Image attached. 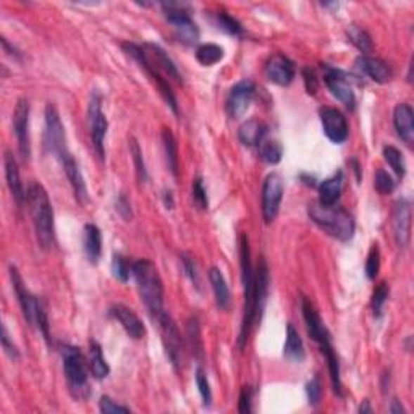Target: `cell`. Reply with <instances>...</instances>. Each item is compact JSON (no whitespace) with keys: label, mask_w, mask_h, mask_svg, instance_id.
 Segmentation results:
<instances>
[{"label":"cell","mask_w":414,"mask_h":414,"mask_svg":"<svg viewBox=\"0 0 414 414\" xmlns=\"http://www.w3.org/2000/svg\"><path fill=\"white\" fill-rule=\"evenodd\" d=\"M115 209H117V212L120 214V216L123 219H127V220L131 219V216H133V214H131V204H130V201H128V199L125 196H123V195L117 199Z\"/></svg>","instance_id":"11a10c76"},{"label":"cell","mask_w":414,"mask_h":414,"mask_svg":"<svg viewBox=\"0 0 414 414\" xmlns=\"http://www.w3.org/2000/svg\"><path fill=\"white\" fill-rule=\"evenodd\" d=\"M10 280H12L15 295H17L21 313H23L25 321L33 327L36 324V311L37 306H39V299H37L33 293L26 288V285L23 282V277L20 276L18 269L15 266H10Z\"/></svg>","instance_id":"e0dca14e"},{"label":"cell","mask_w":414,"mask_h":414,"mask_svg":"<svg viewBox=\"0 0 414 414\" xmlns=\"http://www.w3.org/2000/svg\"><path fill=\"white\" fill-rule=\"evenodd\" d=\"M283 148L276 139H267L259 144V157L269 165H277L282 160Z\"/></svg>","instance_id":"d590c367"},{"label":"cell","mask_w":414,"mask_h":414,"mask_svg":"<svg viewBox=\"0 0 414 414\" xmlns=\"http://www.w3.org/2000/svg\"><path fill=\"white\" fill-rule=\"evenodd\" d=\"M217 23H219V28L224 30L225 33H228V34L238 36V34H241V31H243V28H241V25L238 23V21H236L233 17H230V15H227V13H219Z\"/></svg>","instance_id":"bcb514c9"},{"label":"cell","mask_w":414,"mask_h":414,"mask_svg":"<svg viewBox=\"0 0 414 414\" xmlns=\"http://www.w3.org/2000/svg\"><path fill=\"white\" fill-rule=\"evenodd\" d=\"M322 68H324V72H325L324 82H325L327 88H329L333 98H337L343 105L348 107V109H354L356 98H354L353 88H351V84H349L348 79L345 78V75H343L340 70L332 68L329 65H325V63L322 65Z\"/></svg>","instance_id":"ac0fdd59"},{"label":"cell","mask_w":414,"mask_h":414,"mask_svg":"<svg viewBox=\"0 0 414 414\" xmlns=\"http://www.w3.org/2000/svg\"><path fill=\"white\" fill-rule=\"evenodd\" d=\"M306 394H308V400H309V405L317 406L321 403V398H322V382L319 375H314L313 380L308 382V385H306Z\"/></svg>","instance_id":"7dc6e473"},{"label":"cell","mask_w":414,"mask_h":414,"mask_svg":"<svg viewBox=\"0 0 414 414\" xmlns=\"http://www.w3.org/2000/svg\"><path fill=\"white\" fill-rule=\"evenodd\" d=\"M99 410L104 414H114V413H131L128 406H123L120 403H115L110 396H102L99 401Z\"/></svg>","instance_id":"681fc988"},{"label":"cell","mask_w":414,"mask_h":414,"mask_svg":"<svg viewBox=\"0 0 414 414\" xmlns=\"http://www.w3.org/2000/svg\"><path fill=\"white\" fill-rule=\"evenodd\" d=\"M13 133L17 136L18 150L23 160L31 159V138H30V102L21 98L13 112Z\"/></svg>","instance_id":"7c38bea8"},{"label":"cell","mask_w":414,"mask_h":414,"mask_svg":"<svg viewBox=\"0 0 414 414\" xmlns=\"http://www.w3.org/2000/svg\"><path fill=\"white\" fill-rule=\"evenodd\" d=\"M155 321H157L160 333H162V343L167 358L170 359L175 369H180L183 364V338L179 327H176L175 321L165 311Z\"/></svg>","instance_id":"9c48e42d"},{"label":"cell","mask_w":414,"mask_h":414,"mask_svg":"<svg viewBox=\"0 0 414 414\" xmlns=\"http://www.w3.org/2000/svg\"><path fill=\"white\" fill-rule=\"evenodd\" d=\"M139 49H141V56L144 60H146L155 72H159L167 78H174L175 82H181V75L179 72V68H176L174 60L167 56V52L162 47L153 44V42H144L143 46H139Z\"/></svg>","instance_id":"9a60e30c"},{"label":"cell","mask_w":414,"mask_h":414,"mask_svg":"<svg viewBox=\"0 0 414 414\" xmlns=\"http://www.w3.org/2000/svg\"><path fill=\"white\" fill-rule=\"evenodd\" d=\"M283 354L288 361L301 364L304 361L306 358V351H304V343L301 340L298 330L295 329L293 324L287 325V340H285V347H283Z\"/></svg>","instance_id":"f546056e"},{"label":"cell","mask_w":414,"mask_h":414,"mask_svg":"<svg viewBox=\"0 0 414 414\" xmlns=\"http://www.w3.org/2000/svg\"><path fill=\"white\" fill-rule=\"evenodd\" d=\"M58 160H60L63 172H65L70 185H72L75 199H77L79 204H83V206L84 204H88L89 195H88V188H86L84 176L82 174V170H79V165L77 160H75L72 153L68 150V153L65 155H62Z\"/></svg>","instance_id":"44dd1931"},{"label":"cell","mask_w":414,"mask_h":414,"mask_svg":"<svg viewBox=\"0 0 414 414\" xmlns=\"http://www.w3.org/2000/svg\"><path fill=\"white\" fill-rule=\"evenodd\" d=\"M394 235L400 248H406L411 240V204L408 199H398L394 209Z\"/></svg>","instance_id":"d6986e66"},{"label":"cell","mask_w":414,"mask_h":414,"mask_svg":"<svg viewBox=\"0 0 414 414\" xmlns=\"http://www.w3.org/2000/svg\"><path fill=\"white\" fill-rule=\"evenodd\" d=\"M380 271V250L377 245H373L370 248L368 259H366V276H368L369 280H375V277L379 276Z\"/></svg>","instance_id":"ee69618b"},{"label":"cell","mask_w":414,"mask_h":414,"mask_svg":"<svg viewBox=\"0 0 414 414\" xmlns=\"http://www.w3.org/2000/svg\"><path fill=\"white\" fill-rule=\"evenodd\" d=\"M303 79H304V86H306V91H308V94L314 96L317 93V89H319V79H317L314 70L303 68Z\"/></svg>","instance_id":"816d5d0a"},{"label":"cell","mask_w":414,"mask_h":414,"mask_svg":"<svg viewBox=\"0 0 414 414\" xmlns=\"http://www.w3.org/2000/svg\"><path fill=\"white\" fill-rule=\"evenodd\" d=\"M112 272H114L117 280L127 283L130 280V276H133V264H130V261L122 254H115L112 259Z\"/></svg>","instance_id":"ab89813d"},{"label":"cell","mask_w":414,"mask_h":414,"mask_svg":"<svg viewBox=\"0 0 414 414\" xmlns=\"http://www.w3.org/2000/svg\"><path fill=\"white\" fill-rule=\"evenodd\" d=\"M240 266H241V282H243V321L238 337V348L243 349L248 343L252 327L256 324V309H254V287H256V269L251 264V250L248 235L240 236Z\"/></svg>","instance_id":"7a4b0ae2"},{"label":"cell","mask_w":414,"mask_h":414,"mask_svg":"<svg viewBox=\"0 0 414 414\" xmlns=\"http://www.w3.org/2000/svg\"><path fill=\"white\" fill-rule=\"evenodd\" d=\"M133 277L144 306L153 319H157L164 313V283L157 267L149 259H139L133 262Z\"/></svg>","instance_id":"277c9868"},{"label":"cell","mask_w":414,"mask_h":414,"mask_svg":"<svg viewBox=\"0 0 414 414\" xmlns=\"http://www.w3.org/2000/svg\"><path fill=\"white\" fill-rule=\"evenodd\" d=\"M308 216L317 227L338 241H349L354 236L356 225H354L353 216L337 204L311 202Z\"/></svg>","instance_id":"3957f363"},{"label":"cell","mask_w":414,"mask_h":414,"mask_svg":"<svg viewBox=\"0 0 414 414\" xmlns=\"http://www.w3.org/2000/svg\"><path fill=\"white\" fill-rule=\"evenodd\" d=\"M4 167H5V180H7L8 190L12 193V198L17 202V206H23L26 201V193L23 188V183H21V176H20V169L17 164V159L15 155L7 150L4 155Z\"/></svg>","instance_id":"7402d4cb"},{"label":"cell","mask_w":414,"mask_h":414,"mask_svg":"<svg viewBox=\"0 0 414 414\" xmlns=\"http://www.w3.org/2000/svg\"><path fill=\"white\" fill-rule=\"evenodd\" d=\"M195 377H196V385H198L199 395H201V398H202L204 406H211L212 405V390H211V384H209V380H207L206 370H204L202 368H198Z\"/></svg>","instance_id":"7bdbcfd3"},{"label":"cell","mask_w":414,"mask_h":414,"mask_svg":"<svg viewBox=\"0 0 414 414\" xmlns=\"http://www.w3.org/2000/svg\"><path fill=\"white\" fill-rule=\"evenodd\" d=\"M186 335H188V345L191 348V353L195 354L199 361L204 358V349H202V338H201V329H199V321L198 317H191L188 321L186 325Z\"/></svg>","instance_id":"e575fe53"},{"label":"cell","mask_w":414,"mask_h":414,"mask_svg":"<svg viewBox=\"0 0 414 414\" xmlns=\"http://www.w3.org/2000/svg\"><path fill=\"white\" fill-rule=\"evenodd\" d=\"M256 88L251 82H240L236 83L232 89L228 91L227 101H225V110L230 118L238 120V118L246 114L250 109L252 99H254Z\"/></svg>","instance_id":"5bb4252c"},{"label":"cell","mask_w":414,"mask_h":414,"mask_svg":"<svg viewBox=\"0 0 414 414\" xmlns=\"http://www.w3.org/2000/svg\"><path fill=\"white\" fill-rule=\"evenodd\" d=\"M267 133V127L261 120H256V118H251V120L245 122L243 125L240 127L238 130V139L241 144L248 148L259 146V144L264 141V136Z\"/></svg>","instance_id":"83f0119b"},{"label":"cell","mask_w":414,"mask_h":414,"mask_svg":"<svg viewBox=\"0 0 414 414\" xmlns=\"http://www.w3.org/2000/svg\"><path fill=\"white\" fill-rule=\"evenodd\" d=\"M348 39L353 42L361 52H370L373 51V39H370L369 33L363 28H359L356 25H351L347 30Z\"/></svg>","instance_id":"74e56055"},{"label":"cell","mask_w":414,"mask_h":414,"mask_svg":"<svg viewBox=\"0 0 414 414\" xmlns=\"http://www.w3.org/2000/svg\"><path fill=\"white\" fill-rule=\"evenodd\" d=\"M123 49L127 51L128 56H131L134 60H136L139 63V67L146 70V73L150 77V79L155 83V86H157L159 93L162 94V98L165 99L167 105H170V109L175 112H179V104H176V98L174 94V91H172L169 82H167V78H164V75H160L159 72H155V70L149 65V63L144 60L143 56H141V49H139L138 44H130V42H125L123 44Z\"/></svg>","instance_id":"4fadbf2b"},{"label":"cell","mask_w":414,"mask_h":414,"mask_svg":"<svg viewBox=\"0 0 414 414\" xmlns=\"http://www.w3.org/2000/svg\"><path fill=\"white\" fill-rule=\"evenodd\" d=\"M130 153L134 162V169H136V176L139 183H146L148 181V169L146 164H144V157H143V150L139 148V143L134 139L133 136L130 138Z\"/></svg>","instance_id":"f35d334b"},{"label":"cell","mask_w":414,"mask_h":414,"mask_svg":"<svg viewBox=\"0 0 414 414\" xmlns=\"http://www.w3.org/2000/svg\"><path fill=\"white\" fill-rule=\"evenodd\" d=\"M283 199V181L278 174L266 176L262 185V217L266 224H272L277 219Z\"/></svg>","instance_id":"30bf717a"},{"label":"cell","mask_w":414,"mask_h":414,"mask_svg":"<svg viewBox=\"0 0 414 414\" xmlns=\"http://www.w3.org/2000/svg\"><path fill=\"white\" fill-rule=\"evenodd\" d=\"M389 293H390V288L387 282H382L375 287L373 293V299H370V308H373V313L375 317L382 316V309H384L387 299H389Z\"/></svg>","instance_id":"60d3db41"},{"label":"cell","mask_w":414,"mask_h":414,"mask_svg":"<svg viewBox=\"0 0 414 414\" xmlns=\"http://www.w3.org/2000/svg\"><path fill=\"white\" fill-rule=\"evenodd\" d=\"M321 123L322 128H324L325 136L330 139L332 143L342 144L348 139L349 128L347 117L342 114L338 109H333V107H322L319 110Z\"/></svg>","instance_id":"2e32d148"},{"label":"cell","mask_w":414,"mask_h":414,"mask_svg":"<svg viewBox=\"0 0 414 414\" xmlns=\"http://www.w3.org/2000/svg\"><path fill=\"white\" fill-rule=\"evenodd\" d=\"M374 185H375V190H377L380 195H390V193L395 190L394 179H392L389 172H385L384 169L377 170V174H375V179H374Z\"/></svg>","instance_id":"f6af8a7d"},{"label":"cell","mask_w":414,"mask_h":414,"mask_svg":"<svg viewBox=\"0 0 414 414\" xmlns=\"http://www.w3.org/2000/svg\"><path fill=\"white\" fill-rule=\"evenodd\" d=\"M301 311H303V317H304V324L306 329H308L309 337L319 345L321 351L322 349L333 347L332 345V335L327 325L322 321V317L317 313V309L314 308V304L311 301L303 297L301 299Z\"/></svg>","instance_id":"8fae6325"},{"label":"cell","mask_w":414,"mask_h":414,"mask_svg":"<svg viewBox=\"0 0 414 414\" xmlns=\"http://www.w3.org/2000/svg\"><path fill=\"white\" fill-rule=\"evenodd\" d=\"M343 188V172L338 170L329 179L319 185V202L322 204H337L342 195Z\"/></svg>","instance_id":"4dcf8cb0"},{"label":"cell","mask_w":414,"mask_h":414,"mask_svg":"<svg viewBox=\"0 0 414 414\" xmlns=\"http://www.w3.org/2000/svg\"><path fill=\"white\" fill-rule=\"evenodd\" d=\"M384 159L387 164L392 167V170L395 172L398 179H405L406 175V164L405 159H403V154L398 150L395 146H385L384 148Z\"/></svg>","instance_id":"8d00e7d4"},{"label":"cell","mask_w":414,"mask_h":414,"mask_svg":"<svg viewBox=\"0 0 414 414\" xmlns=\"http://www.w3.org/2000/svg\"><path fill=\"white\" fill-rule=\"evenodd\" d=\"M269 285H271V276H269V266L264 257H261L259 264L256 267V287H254V309L256 321H261V316L264 313L267 297H269Z\"/></svg>","instance_id":"484cf974"},{"label":"cell","mask_w":414,"mask_h":414,"mask_svg":"<svg viewBox=\"0 0 414 414\" xmlns=\"http://www.w3.org/2000/svg\"><path fill=\"white\" fill-rule=\"evenodd\" d=\"M191 196H193V202H195V206L199 209V211H206V209H209L207 191L206 188H204L202 179H199V176H196V179L193 180Z\"/></svg>","instance_id":"b9f144b4"},{"label":"cell","mask_w":414,"mask_h":414,"mask_svg":"<svg viewBox=\"0 0 414 414\" xmlns=\"http://www.w3.org/2000/svg\"><path fill=\"white\" fill-rule=\"evenodd\" d=\"M37 329L41 330L42 335H44L46 342L51 340V333H49V319H47V313L44 309V306L39 301V306H37V311H36V324Z\"/></svg>","instance_id":"f907efd6"},{"label":"cell","mask_w":414,"mask_h":414,"mask_svg":"<svg viewBox=\"0 0 414 414\" xmlns=\"http://www.w3.org/2000/svg\"><path fill=\"white\" fill-rule=\"evenodd\" d=\"M2 47H4V51L7 52V56H10L12 58H17V60H21V53L15 49V47L10 46L8 41L5 39V37H2Z\"/></svg>","instance_id":"9f6ffc18"},{"label":"cell","mask_w":414,"mask_h":414,"mask_svg":"<svg viewBox=\"0 0 414 414\" xmlns=\"http://www.w3.org/2000/svg\"><path fill=\"white\" fill-rule=\"evenodd\" d=\"M84 254L91 264H98L102 254V236L101 230L94 224H86L83 230Z\"/></svg>","instance_id":"4316f807"},{"label":"cell","mask_w":414,"mask_h":414,"mask_svg":"<svg viewBox=\"0 0 414 414\" xmlns=\"http://www.w3.org/2000/svg\"><path fill=\"white\" fill-rule=\"evenodd\" d=\"M394 125L398 136L406 143L408 146H413L414 143V112L410 104L401 102L394 110Z\"/></svg>","instance_id":"d4e9b609"},{"label":"cell","mask_w":414,"mask_h":414,"mask_svg":"<svg viewBox=\"0 0 414 414\" xmlns=\"http://www.w3.org/2000/svg\"><path fill=\"white\" fill-rule=\"evenodd\" d=\"M209 280H211L212 290H214V297H216V303L219 306V309L227 311L232 304V295H230L227 280H225L222 271L219 267H211L209 271Z\"/></svg>","instance_id":"f1b7e54d"},{"label":"cell","mask_w":414,"mask_h":414,"mask_svg":"<svg viewBox=\"0 0 414 414\" xmlns=\"http://www.w3.org/2000/svg\"><path fill=\"white\" fill-rule=\"evenodd\" d=\"M165 18L175 30L176 37L185 44L191 46L199 41V30L195 21L191 20L190 12H188L186 5L175 4V2H165L162 4Z\"/></svg>","instance_id":"8992f818"},{"label":"cell","mask_w":414,"mask_h":414,"mask_svg":"<svg viewBox=\"0 0 414 414\" xmlns=\"http://www.w3.org/2000/svg\"><path fill=\"white\" fill-rule=\"evenodd\" d=\"M88 120H89V133H91V139H93L94 153L99 157V160L104 162L105 160L104 141L107 136V128H109V123H107L105 114L104 110H102V98L98 91H94L93 96H91L89 107H88Z\"/></svg>","instance_id":"52a82bcc"},{"label":"cell","mask_w":414,"mask_h":414,"mask_svg":"<svg viewBox=\"0 0 414 414\" xmlns=\"http://www.w3.org/2000/svg\"><path fill=\"white\" fill-rule=\"evenodd\" d=\"M356 67L359 68V72L366 75V77H369L373 82L380 83V84L389 83L392 77H394L389 63L380 60V58L377 57H369V56L358 57Z\"/></svg>","instance_id":"cb8c5ba5"},{"label":"cell","mask_w":414,"mask_h":414,"mask_svg":"<svg viewBox=\"0 0 414 414\" xmlns=\"http://www.w3.org/2000/svg\"><path fill=\"white\" fill-rule=\"evenodd\" d=\"M225 56L224 49L217 44H212V42H209V44H202L198 47L196 51V58L198 62L201 63L204 67H212L222 60Z\"/></svg>","instance_id":"836d02e7"},{"label":"cell","mask_w":414,"mask_h":414,"mask_svg":"<svg viewBox=\"0 0 414 414\" xmlns=\"http://www.w3.org/2000/svg\"><path fill=\"white\" fill-rule=\"evenodd\" d=\"M238 411L240 413H251L252 411V389L251 387H243L238 400Z\"/></svg>","instance_id":"f5cc1de1"},{"label":"cell","mask_w":414,"mask_h":414,"mask_svg":"<svg viewBox=\"0 0 414 414\" xmlns=\"http://www.w3.org/2000/svg\"><path fill=\"white\" fill-rule=\"evenodd\" d=\"M46 133H44V144L51 154L60 159L62 155L68 153L67 148V134L65 128L62 125L60 114H58L57 107L49 102L46 105Z\"/></svg>","instance_id":"ba28073f"},{"label":"cell","mask_w":414,"mask_h":414,"mask_svg":"<svg viewBox=\"0 0 414 414\" xmlns=\"http://www.w3.org/2000/svg\"><path fill=\"white\" fill-rule=\"evenodd\" d=\"M181 266H183V271H185V276L195 283L196 288H199V272H198V266L195 259L188 254H181Z\"/></svg>","instance_id":"c3c4849f"},{"label":"cell","mask_w":414,"mask_h":414,"mask_svg":"<svg viewBox=\"0 0 414 414\" xmlns=\"http://www.w3.org/2000/svg\"><path fill=\"white\" fill-rule=\"evenodd\" d=\"M358 411L361 413V414L373 413V408H370V405H369V401H368V400H364V401L361 403V406H359V410H358Z\"/></svg>","instance_id":"91938a15"},{"label":"cell","mask_w":414,"mask_h":414,"mask_svg":"<svg viewBox=\"0 0 414 414\" xmlns=\"http://www.w3.org/2000/svg\"><path fill=\"white\" fill-rule=\"evenodd\" d=\"M266 77L278 86H290L295 79V63L283 53H273L266 62Z\"/></svg>","instance_id":"ffe728a7"},{"label":"cell","mask_w":414,"mask_h":414,"mask_svg":"<svg viewBox=\"0 0 414 414\" xmlns=\"http://www.w3.org/2000/svg\"><path fill=\"white\" fill-rule=\"evenodd\" d=\"M63 374H65L70 394L75 400H86L89 396V363H86L82 349L63 345L62 349Z\"/></svg>","instance_id":"5b68a950"},{"label":"cell","mask_w":414,"mask_h":414,"mask_svg":"<svg viewBox=\"0 0 414 414\" xmlns=\"http://www.w3.org/2000/svg\"><path fill=\"white\" fill-rule=\"evenodd\" d=\"M162 198H164L165 207H167V209H174V206H175L174 193H172L170 190H165V191H164V195H162Z\"/></svg>","instance_id":"6f0895ef"},{"label":"cell","mask_w":414,"mask_h":414,"mask_svg":"<svg viewBox=\"0 0 414 414\" xmlns=\"http://www.w3.org/2000/svg\"><path fill=\"white\" fill-rule=\"evenodd\" d=\"M110 314L120 322V325L125 329V332L134 340H139L146 335V327H144L143 321L139 319L133 309L128 308L125 304H115L110 308Z\"/></svg>","instance_id":"603a6c76"},{"label":"cell","mask_w":414,"mask_h":414,"mask_svg":"<svg viewBox=\"0 0 414 414\" xmlns=\"http://www.w3.org/2000/svg\"><path fill=\"white\" fill-rule=\"evenodd\" d=\"M162 143H164L165 159H167V165H169V170L172 172V175L174 176H179V144H176V139L170 128H164Z\"/></svg>","instance_id":"d6a6232c"},{"label":"cell","mask_w":414,"mask_h":414,"mask_svg":"<svg viewBox=\"0 0 414 414\" xmlns=\"http://www.w3.org/2000/svg\"><path fill=\"white\" fill-rule=\"evenodd\" d=\"M2 348H4V351L8 354V358H12V359H18L20 358L18 348L15 347L12 342H10L7 327H5V325L2 327Z\"/></svg>","instance_id":"db71d44e"},{"label":"cell","mask_w":414,"mask_h":414,"mask_svg":"<svg viewBox=\"0 0 414 414\" xmlns=\"http://www.w3.org/2000/svg\"><path fill=\"white\" fill-rule=\"evenodd\" d=\"M89 370L93 374V377L98 380L105 379L110 373L109 364H107L104 353H102V348L96 340L89 342Z\"/></svg>","instance_id":"1f68e13d"},{"label":"cell","mask_w":414,"mask_h":414,"mask_svg":"<svg viewBox=\"0 0 414 414\" xmlns=\"http://www.w3.org/2000/svg\"><path fill=\"white\" fill-rule=\"evenodd\" d=\"M26 204L33 220L37 243L42 250H51L56 245V224L49 195L41 183L33 181L26 190Z\"/></svg>","instance_id":"6da1fadb"},{"label":"cell","mask_w":414,"mask_h":414,"mask_svg":"<svg viewBox=\"0 0 414 414\" xmlns=\"http://www.w3.org/2000/svg\"><path fill=\"white\" fill-rule=\"evenodd\" d=\"M389 411L392 413V414H405L406 411H405V408L401 406V403L398 401V400H394L392 401V406L389 408Z\"/></svg>","instance_id":"680465c9"}]
</instances>
